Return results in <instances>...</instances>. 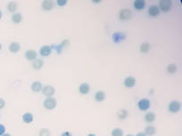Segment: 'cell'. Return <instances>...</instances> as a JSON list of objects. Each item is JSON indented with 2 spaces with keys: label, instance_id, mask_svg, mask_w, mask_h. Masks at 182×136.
Segmentation results:
<instances>
[{
  "label": "cell",
  "instance_id": "f35d334b",
  "mask_svg": "<svg viewBox=\"0 0 182 136\" xmlns=\"http://www.w3.org/2000/svg\"><path fill=\"white\" fill-rule=\"evenodd\" d=\"M0 117H1V115H0Z\"/></svg>",
  "mask_w": 182,
  "mask_h": 136
},
{
  "label": "cell",
  "instance_id": "7a4b0ae2",
  "mask_svg": "<svg viewBox=\"0 0 182 136\" xmlns=\"http://www.w3.org/2000/svg\"><path fill=\"white\" fill-rule=\"evenodd\" d=\"M169 111L171 113H178L181 110V103L178 100H171L169 103Z\"/></svg>",
  "mask_w": 182,
  "mask_h": 136
},
{
  "label": "cell",
  "instance_id": "e0dca14e",
  "mask_svg": "<svg viewBox=\"0 0 182 136\" xmlns=\"http://www.w3.org/2000/svg\"><path fill=\"white\" fill-rule=\"evenodd\" d=\"M42 84H41V82H39V81H34L32 84V85H30V88H32V90L33 91V92H35V93H39V92H40L41 90H42Z\"/></svg>",
  "mask_w": 182,
  "mask_h": 136
},
{
  "label": "cell",
  "instance_id": "8d00e7d4",
  "mask_svg": "<svg viewBox=\"0 0 182 136\" xmlns=\"http://www.w3.org/2000/svg\"><path fill=\"white\" fill-rule=\"evenodd\" d=\"M1 49H2V45H1V43H0V51H1Z\"/></svg>",
  "mask_w": 182,
  "mask_h": 136
},
{
  "label": "cell",
  "instance_id": "3957f363",
  "mask_svg": "<svg viewBox=\"0 0 182 136\" xmlns=\"http://www.w3.org/2000/svg\"><path fill=\"white\" fill-rule=\"evenodd\" d=\"M151 106V103L150 100L146 98L141 99L138 103V107L141 111H146Z\"/></svg>",
  "mask_w": 182,
  "mask_h": 136
},
{
  "label": "cell",
  "instance_id": "d4e9b609",
  "mask_svg": "<svg viewBox=\"0 0 182 136\" xmlns=\"http://www.w3.org/2000/svg\"><path fill=\"white\" fill-rule=\"evenodd\" d=\"M150 49H151V45H150L148 42H144V43H142L141 46H140V51H141L142 53H145L149 52Z\"/></svg>",
  "mask_w": 182,
  "mask_h": 136
},
{
  "label": "cell",
  "instance_id": "9c48e42d",
  "mask_svg": "<svg viewBox=\"0 0 182 136\" xmlns=\"http://www.w3.org/2000/svg\"><path fill=\"white\" fill-rule=\"evenodd\" d=\"M25 58L29 61H34L37 59V52L32 49H29L25 52Z\"/></svg>",
  "mask_w": 182,
  "mask_h": 136
},
{
  "label": "cell",
  "instance_id": "5b68a950",
  "mask_svg": "<svg viewBox=\"0 0 182 136\" xmlns=\"http://www.w3.org/2000/svg\"><path fill=\"white\" fill-rule=\"evenodd\" d=\"M132 16V12L131 10L128 9V8H123V9H121L120 11V14H119V17L120 20H123V21H127L129 19H130Z\"/></svg>",
  "mask_w": 182,
  "mask_h": 136
},
{
  "label": "cell",
  "instance_id": "4316f807",
  "mask_svg": "<svg viewBox=\"0 0 182 136\" xmlns=\"http://www.w3.org/2000/svg\"><path fill=\"white\" fill-rule=\"evenodd\" d=\"M51 132L48 128H42L39 132V136H50Z\"/></svg>",
  "mask_w": 182,
  "mask_h": 136
},
{
  "label": "cell",
  "instance_id": "52a82bcc",
  "mask_svg": "<svg viewBox=\"0 0 182 136\" xmlns=\"http://www.w3.org/2000/svg\"><path fill=\"white\" fill-rule=\"evenodd\" d=\"M126 38V35L123 32H115L112 34V40L114 43H120Z\"/></svg>",
  "mask_w": 182,
  "mask_h": 136
},
{
  "label": "cell",
  "instance_id": "30bf717a",
  "mask_svg": "<svg viewBox=\"0 0 182 136\" xmlns=\"http://www.w3.org/2000/svg\"><path fill=\"white\" fill-rule=\"evenodd\" d=\"M148 14H149V15L152 16V17H155V16L159 15L160 10H159L158 6H155V5L151 6L148 8Z\"/></svg>",
  "mask_w": 182,
  "mask_h": 136
},
{
  "label": "cell",
  "instance_id": "5bb4252c",
  "mask_svg": "<svg viewBox=\"0 0 182 136\" xmlns=\"http://www.w3.org/2000/svg\"><path fill=\"white\" fill-rule=\"evenodd\" d=\"M79 92L81 94H87L90 92V86L87 83H82L79 86Z\"/></svg>",
  "mask_w": 182,
  "mask_h": 136
},
{
  "label": "cell",
  "instance_id": "ba28073f",
  "mask_svg": "<svg viewBox=\"0 0 182 136\" xmlns=\"http://www.w3.org/2000/svg\"><path fill=\"white\" fill-rule=\"evenodd\" d=\"M124 85L128 88H131L133 87L135 85H136V78L132 76H129L127 77L125 79H124V82H123Z\"/></svg>",
  "mask_w": 182,
  "mask_h": 136
},
{
  "label": "cell",
  "instance_id": "4fadbf2b",
  "mask_svg": "<svg viewBox=\"0 0 182 136\" xmlns=\"http://www.w3.org/2000/svg\"><path fill=\"white\" fill-rule=\"evenodd\" d=\"M144 133L146 136H154L156 133V128L153 125H147L145 128V132Z\"/></svg>",
  "mask_w": 182,
  "mask_h": 136
},
{
  "label": "cell",
  "instance_id": "d590c367",
  "mask_svg": "<svg viewBox=\"0 0 182 136\" xmlns=\"http://www.w3.org/2000/svg\"><path fill=\"white\" fill-rule=\"evenodd\" d=\"M2 16H3V14H2V12H1V11H0V19L2 18Z\"/></svg>",
  "mask_w": 182,
  "mask_h": 136
},
{
  "label": "cell",
  "instance_id": "ac0fdd59",
  "mask_svg": "<svg viewBox=\"0 0 182 136\" xmlns=\"http://www.w3.org/2000/svg\"><path fill=\"white\" fill-rule=\"evenodd\" d=\"M106 98L105 93L104 91H97L95 93V100L98 103H101V101H104Z\"/></svg>",
  "mask_w": 182,
  "mask_h": 136
},
{
  "label": "cell",
  "instance_id": "8fae6325",
  "mask_svg": "<svg viewBox=\"0 0 182 136\" xmlns=\"http://www.w3.org/2000/svg\"><path fill=\"white\" fill-rule=\"evenodd\" d=\"M51 52H52V47L50 46H41V48L39 50L40 55H42L44 57H47V56L50 55Z\"/></svg>",
  "mask_w": 182,
  "mask_h": 136
},
{
  "label": "cell",
  "instance_id": "7402d4cb",
  "mask_svg": "<svg viewBox=\"0 0 182 136\" xmlns=\"http://www.w3.org/2000/svg\"><path fill=\"white\" fill-rule=\"evenodd\" d=\"M134 7L137 10H143L145 7V2L144 0H136L134 2Z\"/></svg>",
  "mask_w": 182,
  "mask_h": 136
},
{
  "label": "cell",
  "instance_id": "f546056e",
  "mask_svg": "<svg viewBox=\"0 0 182 136\" xmlns=\"http://www.w3.org/2000/svg\"><path fill=\"white\" fill-rule=\"evenodd\" d=\"M67 4V0H58L57 1V5L60 6H64Z\"/></svg>",
  "mask_w": 182,
  "mask_h": 136
},
{
  "label": "cell",
  "instance_id": "603a6c76",
  "mask_svg": "<svg viewBox=\"0 0 182 136\" xmlns=\"http://www.w3.org/2000/svg\"><path fill=\"white\" fill-rule=\"evenodd\" d=\"M12 21L14 23H20L22 21V15L20 13H14L12 16Z\"/></svg>",
  "mask_w": 182,
  "mask_h": 136
},
{
  "label": "cell",
  "instance_id": "d6986e66",
  "mask_svg": "<svg viewBox=\"0 0 182 136\" xmlns=\"http://www.w3.org/2000/svg\"><path fill=\"white\" fill-rule=\"evenodd\" d=\"M156 119V116L154 112H147L145 115V121L147 123H153Z\"/></svg>",
  "mask_w": 182,
  "mask_h": 136
},
{
  "label": "cell",
  "instance_id": "7c38bea8",
  "mask_svg": "<svg viewBox=\"0 0 182 136\" xmlns=\"http://www.w3.org/2000/svg\"><path fill=\"white\" fill-rule=\"evenodd\" d=\"M43 65H44V61L41 59H35L34 61H32V68L36 70H39L43 67Z\"/></svg>",
  "mask_w": 182,
  "mask_h": 136
},
{
  "label": "cell",
  "instance_id": "44dd1931",
  "mask_svg": "<svg viewBox=\"0 0 182 136\" xmlns=\"http://www.w3.org/2000/svg\"><path fill=\"white\" fill-rule=\"evenodd\" d=\"M42 8L46 11H50L54 8V2L50 1V0H46V1L42 2Z\"/></svg>",
  "mask_w": 182,
  "mask_h": 136
},
{
  "label": "cell",
  "instance_id": "83f0119b",
  "mask_svg": "<svg viewBox=\"0 0 182 136\" xmlns=\"http://www.w3.org/2000/svg\"><path fill=\"white\" fill-rule=\"evenodd\" d=\"M7 9L9 12L11 13H14L17 9V4L14 3V2H10L8 5H7Z\"/></svg>",
  "mask_w": 182,
  "mask_h": 136
},
{
  "label": "cell",
  "instance_id": "4dcf8cb0",
  "mask_svg": "<svg viewBox=\"0 0 182 136\" xmlns=\"http://www.w3.org/2000/svg\"><path fill=\"white\" fill-rule=\"evenodd\" d=\"M6 106V101L3 98H0V110L1 109H4Z\"/></svg>",
  "mask_w": 182,
  "mask_h": 136
},
{
  "label": "cell",
  "instance_id": "6da1fadb",
  "mask_svg": "<svg viewBox=\"0 0 182 136\" xmlns=\"http://www.w3.org/2000/svg\"><path fill=\"white\" fill-rule=\"evenodd\" d=\"M56 105H57V101L55 98H53V97H47L43 101V106L47 110H52L55 109Z\"/></svg>",
  "mask_w": 182,
  "mask_h": 136
},
{
  "label": "cell",
  "instance_id": "9a60e30c",
  "mask_svg": "<svg viewBox=\"0 0 182 136\" xmlns=\"http://www.w3.org/2000/svg\"><path fill=\"white\" fill-rule=\"evenodd\" d=\"M8 49L11 53H18L21 49V45L18 42H12L9 45Z\"/></svg>",
  "mask_w": 182,
  "mask_h": 136
},
{
  "label": "cell",
  "instance_id": "ffe728a7",
  "mask_svg": "<svg viewBox=\"0 0 182 136\" xmlns=\"http://www.w3.org/2000/svg\"><path fill=\"white\" fill-rule=\"evenodd\" d=\"M33 119H34L33 115L30 113V112H26V113H24L23 116H22V120H23V122L26 123V124H30V123L33 121Z\"/></svg>",
  "mask_w": 182,
  "mask_h": 136
},
{
  "label": "cell",
  "instance_id": "2e32d148",
  "mask_svg": "<svg viewBox=\"0 0 182 136\" xmlns=\"http://www.w3.org/2000/svg\"><path fill=\"white\" fill-rule=\"evenodd\" d=\"M129 116V112L125 109H121L117 112V117L120 120H125Z\"/></svg>",
  "mask_w": 182,
  "mask_h": 136
},
{
  "label": "cell",
  "instance_id": "1f68e13d",
  "mask_svg": "<svg viewBox=\"0 0 182 136\" xmlns=\"http://www.w3.org/2000/svg\"><path fill=\"white\" fill-rule=\"evenodd\" d=\"M61 136H72V135L70 132H64L62 134H61Z\"/></svg>",
  "mask_w": 182,
  "mask_h": 136
},
{
  "label": "cell",
  "instance_id": "f1b7e54d",
  "mask_svg": "<svg viewBox=\"0 0 182 136\" xmlns=\"http://www.w3.org/2000/svg\"><path fill=\"white\" fill-rule=\"evenodd\" d=\"M6 133V127L3 124H0V136Z\"/></svg>",
  "mask_w": 182,
  "mask_h": 136
},
{
  "label": "cell",
  "instance_id": "e575fe53",
  "mask_svg": "<svg viewBox=\"0 0 182 136\" xmlns=\"http://www.w3.org/2000/svg\"><path fill=\"white\" fill-rule=\"evenodd\" d=\"M87 136H97V135H96V134H94V133H89Z\"/></svg>",
  "mask_w": 182,
  "mask_h": 136
},
{
  "label": "cell",
  "instance_id": "8992f818",
  "mask_svg": "<svg viewBox=\"0 0 182 136\" xmlns=\"http://www.w3.org/2000/svg\"><path fill=\"white\" fill-rule=\"evenodd\" d=\"M42 93L47 97H53V95L55 93V88L52 85H45L42 87Z\"/></svg>",
  "mask_w": 182,
  "mask_h": 136
},
{
  "label": "cell",
  "instance_id": "277c9868",
  "mask_svg": "<svg viewBox=\"0 0 182 136\" xmlns=\"http://www.w3.org/2000/svg\"><path fill=\"white\" fill-rule=\"evenodd\" d=\"M172 4L170 0H161L159 2V10H162L163 12H169L171 9Z\"/></svg>",
  "mask_w": 182,
  "mask_h": 136
},
{
  "label": "cell",
  "instance_id": "836d02e7",
  "mask_svg": "<svg viewBox=\"0 0 182 136\" xmlns=\"http://www.w3.org/2000/svg\"><path fill=\"white\" fill-rule=\"evenodd\" d=\"M1 136H12L10 133H4L3 135H1Z\"/></svg>",
  "mask_w": 182,
  "mask_h": 136
},
{
  "label": "cell",
  "instance_id": "cb8c5ba5",
  "mask_svg": "<svg viewBox=\"0 0 182 136\" xmlns=\"http://www.w3.org/2000/svg\"><path fill=\"white\" fill-rule=\"evenodd\" d=\"M177 70H178V67H177V65H176L175 63H171V64H169V65L167 66V69H166L167 72L170 73V74L175 73V72L177 71Z\"/></svg>",
  "mask_w": 182,
  "mask_h": 136
},
{
  "label": "cell",
  "instance_id": "d6a6232c",
  "mask_svg": "<svg viewBox=\"0 0 182 136\" xmlns=\"http://www.w3.org/2000/svg\"><path fill=\"white\" fill-rule=\"evenodd\" d=\"M136 136H146V135L144 133V132H140L137 133V135H136Z\"/></svg>",
  "mask_w": 182,
  "mask_h": 136
},
{
  "label": "cell",
  "instance_id": "484cf974",
  "mask_svg": "<svg viewBox=\"0 0 182 136\" xmlns=\"http://www.w3.org/2000/svg\"><path fill=\"white\" fill-rule=\"evenodd\" d=\"M111 133H112V136H123L124 132H123V130L121 129V128L117 127V128L112 129Z\"/></svg>",
  "mask_w": 182,
  "mask_h": 136
},
{
  "label": "cell",
  "instance_id": "74e56055",
  "mask_svg": "<svg viewBox=\"0 0 182 136\" xmlns=\"http://www.w3.org/2000/svg\"><path fill=\"white\" fill-rule=\"evenodd\" d=\"M126 136H134V135H132V134H128V135H126Z\"/></svg>",
  "mask_w": 182,
  "mask_h": 136
}]
</instances>
